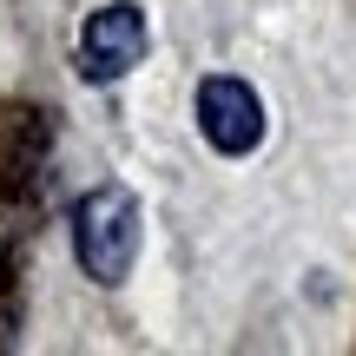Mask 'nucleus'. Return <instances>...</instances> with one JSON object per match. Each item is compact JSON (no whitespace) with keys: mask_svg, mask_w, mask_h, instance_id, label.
Segmentation results:
<instances>
[{"mask_svg":"<svg viewBox=\"0 0 356 356\" xmlns=\"http://www.w3.org/2000/svg\"><path fill=\"white\" fill-rule=\"evenodd\" d=\"M139 60H145V13L132 7V0L99 7L86 20V33H79V73H86L92 86H113V79H126Z\"/></svg>","mask_w":356,"mask_h":356,"instance_id":"obj_2","label":"nucleus"},{"mask_svg":"<svg viewBox=\"0 0 356 356\" xmlns=\"http://www.w3.org/2000/svg\"><path fill=\"white\" fill-rule=\"evenodd\" d=\"M198 126H204V139H211V152L244 159L257 139H264V106H257V92L244 86V79L211 73L198 86Z\"/></svg>","mask_w":356,"mask_h":356,"instance_id":"obj_3","label":"nucleus"},{"mask_svg":"<svg viewBox=\"0 0 356 356\" xmlns=\"http://www.w3.org/2000/svg\"><path fill=\"white\" fill-rule=\"evenodd\" d=\"M73 251L86 264V277L99 284H119L139 257V198L126 185H99L79 198L73 211Z\"/></svg>","mask_w":356,"mask_h":356,"instance_id":"obj_1","label":"nucleus"}]
</instances>
